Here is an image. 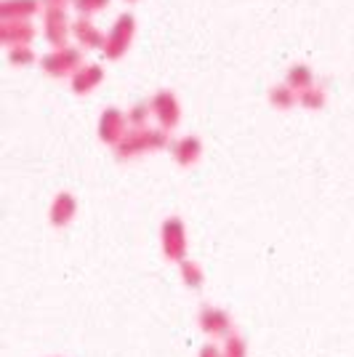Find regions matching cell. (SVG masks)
I'll return each mask as SVG.
<instances>
[{"mask_svg":"<svg viewBox=\"0 0 354 357\" xmlns=\"http://www.w3.org/2000/svg\"><path fill=\"white\" fill-rule=\"evenodd\" d=\"M165 147H171V131L141 126V128H128V134L112 147V155L120 163H128V160L144 158L149 152H160Z\"/></svg>","mask_w":354,"mask_h":357,"instance_id":"cell-1","label":"cell"},{"mask_svg":"<svg viewBox=\"0 0 354 357\" xmlns=\"http://www.w3.org/2000/svg\"><path fill=\"white\" fill-rule=\"evenodd\" d=\"M160 248H162V256L168 259V261H184L187 259V251H190V240H187V227H184V219L176 216V213H171V216H165L160 224Z\"/></svg>","mask_w":354,"mask_h":357,"instance_id":"cell-2","label":"cell"},{"mask_svg":"<svg viewBox=\"0 0 354 357\" xmlns=\"http://www.w3.org/2000/svg\"><path fill=\"white\" fill-rule=\"evenodd\" d=\"M133 35H136V16L131 11H123L118 14V19L112 22V27L107 32V40H104L102 54L109 61H118L125 56V51L131 48Z\"/></svg>","mask_w":354,"mask_h":357,"instance_id":"cell-3","label":"cell"},{"mask_svg":"<svg viewBox=\"0 0 354 357\" xmlns=\"http://www.w3.org/2000/svg\"><path fill=\"white\" fill-rule=\"evenodd\" d=\"M80 67H83V51H80V45H70V43L48 51L43 59H40V70L48 77H72Z\"/></svg>","mask_w":354,"mask_h":357,"instance_id":"cell-4","label":"cell"},{"mask_svg":"<svg viewBox=\"0 0 354 357\" xmlns=\"http://www.w3.org/2000/svg\"><path fill=\"white\" fill-rule=\"evenodd\" d=\"M197 328L210 336V339H226L235 333V320L232 314L222 310V307H213V304H203L200 312H197Z\"/></svg>","mask_w":354,"mask_h":357,"instance_id":"cell-5","label":"cell"},{"mask_svg":"<svg viewBox=\"0 0 354 357\" xmlns=\"http://www.w3.org/2000/svg\"><path fill=\"white\" fill-rule=\"evenodd\" d=\"M152 118L157 120V128L174 131L181 123V105L171 89H160L152 93Z\"/></svg>","mask_w":354,"mask_h":357,"instance_id":"cell-6","label":"cell"},{"mask_svg":"<svg viewBox=\"0 0 354 357\" xmlns=\"http://www.w3.org/2000/svg\"><path fill=\"white\" fill-rule=\"evenodd\" d=\"M128 112L120 109V107H107L102 115H99V126H96V134H99V142L115 147L123 136L128 134Z\"/></svg>","mask_w":354,"mask_h":357,"instance_id":"cell-7","label":"cell"},{"mask_svg":"<svg viewBox=\"0 0 354 357\" xmlns=\"http://www.w3.org/2000/svg\"><path fill=\"white\" fill-rule=\"evenodd\" d=\"M72 35V19L67 16V8H43V38L54 48L67 45V38Z\"/></svg>","mask_w":354,"mask_h":357,"instance_id":"cell-8","label":"cell"},{"mask_svg":"<svg viewBox=\"0 0 354 357\" xmlns=\"http://www.w3.org/2000/svg\"><path fill=\"white\" fill-rule=\"evenodd\" d=\"M35 40V24L30 19H0V43L6 48L30 45Z\"/></svg>","mask_w":354,"mask_h":357,"instance_id":"cell-9","label":"cell"},{"mask_svg":"<svg viewBox=\"0 0 354 357\" xmlns=\"http://www.w3.org/2000/svg\"><path fill=\"white\" fill-rule=\"evenodd\" d=\"M75 213H77V197L70 190H61L54 195V200L48 206V224L56 229H64L75 219Z\"/></svg>","mask_w":354,"mask_h":357,"instance_id":"cell-10","label":"cell"},{"mask_svg":"<svg viewBox=\"0 0 354 357\" xmlns=\"http://www.w3.org/2000/svg\"><path fill=\"white\" fill-rule=\"evenodd\" d=\"M102 83H104V67L96 64V61H86V64L70 77V89H72V93H77V96H86V93H91L93 89H99Z\"/></svg>","mask_w":354,"mask_h":357,"instance_id":"cell-11","label":"cell"},{"mask_svg":"<svg viewBox=\"0 0 354 357\" xmlns=\"http://www.w3.org/2000/svg\"><path fill=\"white\" fill-rule=\"evenodd\" d=\"M171 158L176 160V165L181 168H192L200 158H203V139L200 136H181L171 144Z\"/></svg>","mask_w":354,"mask_h":357,"instance_id":"cell-12","label":"cell"},{"mask_svg":"<svg viewBox=\"0 0 354 357\" xmlns=\"http://www.w3.org/2000/svg\"><path fill=\"white\" fill-rule=\"evenodd\" d=\"M72 38L77 40L80 48H88V51H93V48L102 51L104 40H107V35L91 22V16H77V19H72Z\"/></svg>","mask_w":354,"mask_h":357,"instance_id":"cell-13","label":"cell"},{"mask_svg":"<svg viewBox=\"0 0 354 357\" xmlns=\"http://www.w3.org/2000/svg\"><path fill=\"white\" fill-rule=\"evenodd\" d=\"M40 6V0H0V19H32Z\"/></svg>","mask_w":354,"mask_h":357,"instance_id":"cell-14","label":"cell"},{"mask_svg":"<svg viewBox=\"0 0 354 357\" xmlns=\"http://www.w3.org/2000/svg\"><path fill=\"white\" fill-rule=\"evenodd\" d=\"M285 83L295 91V93H301V91H307L314 86V70H311L309 64H304V61H295L288 67V73H285Z\"/></svg>","mask_w":354,"mask_h":357,"instance_id":"cell-15","label":"cell"},{"mask_svg":"<svg viewBox=\"0 0 354 357\" xmlns=\"http://www.w3.org/2000/svg\"><path fill=\"white\" fill-rule=\"evenodd\" d=\"M178 275H181V283L187 285L190 291H203V285H206V272L203 267L194 261V259H184V261H178Z\"/></svg>","mask_w":354,"mask_h":357,"instance_id":"cell-16","label":"cell"},{"mask_svg":"<svg viewBox=\"0 0 354 357\" xmlns=\"http://www.w3.org/2000/svg\"><path fill=\"white\" fill-rule=\"evenodd\" d=\"M266 99H269V105L275 107V109H293L298 105V93L288 83L272 86V89L266 91Z\"/></svg>","mask_w":354,"mask_h":357,"instance_id":"cell-17","label":"cell"},{"mask_svg":"<svg viewBox=\"0 0 354 357\" xmlns=\"http://www.w3.org/2000/svg\"><path fill=\"white\" fill-rule=\"evenodd\" d=\"M149 118H152V99H139L128 107V126L131 128L149 126Z\"/></svg>","mask_w":354,"mask_h":357,"instance_id":"cell-18","label":"cell"},{"mask_svg":"<svg viewBox=\"0 0 354 357\" xmlns=\"http://www.w3.org/2000/svg\"><path fill=\"white\" fill-rule=\"evenodd\" d=\"M298 105L304 107V109H323V107L328 105V91L314 83L311 89L298 93Z\"/></svg>","mask_w":354,"mask_h":357,"instance_id":"cell-19","label":"cell"},{"mask_svg":"<svg viewBox=\"0 0 354 357\" xmlns=\"http://www.w3.org/2000/svg\"><path fill=\"white\" fill-rule=\"evenodd\" d=\"M6 59L14 67H30L38 61V54L32 51V45H14V48H6Z\"/></svg>","mask_w":354,"mask_h":357,"instance_id":"cell-20","label":"cell"},{"mask_svg":"<svg viewBox=\"0 0 354 357\" xmlns=\"http://www.w3.org/2000/svg\"><path fill=\"white\" fill-rule=\"evenodd\" d=\"M222 352H224V357H248V342L235 331L232 336L224 339Z\"/></svg>","mask_w":354,"mask_h":357,"instance_id":"cell-21","label":"cell"},{"mask_svg":"<svg viewBox=\"0 0 354 357\" xmlns=\"http://www.w3.org/2000/svg\"><path fill=\"white\" fill-rule=\"evenodd\" d=\"M109 6V0H72V8L77 11V16H93L104 11Z\"/></svg>","mask_w":354,"mask_h":357,"instance_id":"cell-22","label":"cell"},{"mask_svg":"<svg viewBox=\"0 0 354 357\" xmlns=\"http://www.w3.org/2000/svg\"><path fill=\"white\" fill-rule=\"evenodd\" d=\"M197 357H224L222 347H216L213 342H208L200 347V352H197Z\"/></svg>","mask_w":354,"mask_h":357,"instance_id":"cell-23","label":"cell"},{"mask_svg":"<svg viewBox=\"0 0 354 357\" xmlns=\"http://www.w3.org/2000/svg\"><path fill=\"white\" fill-rule=\"evenodd\" d=\"M43 3V8H67V3H72V0H40Z\"/></svg>","mask_w":354,"mask_h":357,"instance_id":"cell-24","label":"cell"},{"mask_svg":"<svg viewBox=\"0 0 354 357\" xmlns=\"http://www.w3.org/2000/svg\"><path fill=\"white\" fill-rule=\"evenodd\" d=\"M128 3H136V0H128Z\"/></svg>","mask_w":354,"mask_h":357,"instance_id":"cell-25","label":"cell"}]
</instances>
